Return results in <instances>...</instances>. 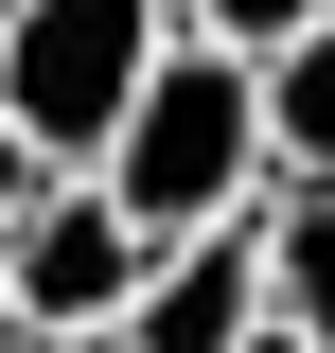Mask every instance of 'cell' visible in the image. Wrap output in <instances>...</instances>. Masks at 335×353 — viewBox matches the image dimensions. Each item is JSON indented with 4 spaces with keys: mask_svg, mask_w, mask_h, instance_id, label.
I'll use <instances>...</instances> for the list:
<instances>
[{
    "mask_svg": "<svg viewBox=\"0 0 335 353\" xmlns=\"http://www.w3.org/2000/svg\"><path fill=\"white\" fill-rule=\"evenodd\" d=\"M106 194H124L159 248H194V230H247L265 194H283V141H265V53H230V36H176L159 71H141V106H124V141H106Z\"/></svg>",
    "mask_w": 335,
    "mask_h": 353,
    "instance_id": "1",
    "label": "cell"
},
{
    "mask_svg": "<svg viewBox=\"0 0 335 353\" xmlns=\"http://www.w3.org/2000/svg\"><path fill=\"white\" fill-rule=\"evenodd\" d=\"M159 53H176V0H18V36H0V106H18V141L71 176V159L124 141V106H141Z\"/></svg>",
    "mask_w": 335,
    "mask_h": 353,
    "instance_id": "2",
    "label": "cell"
},
{
    "mask_svg": "<svg viewBox=\"0 0 335 353\" xmlns=\"http://www.w3.org/2000/svg\"><path fill=\"white\" fill-rule=\"evenodd\" d=\"M0 283H18V318H36V336H124V301L159 283V230H141L124 194L71 159V176H36V194H18Z\"/></svg>",
    "mask_w": 335,
    "mask_h": 353,
    "instance_id": "3",
    "label": "cell"
},
{
    "mask_svg": "<svg viewBox=\"0 0 335 353\" xmlns=\"http://www.w3.org/2000/svg\"><path fill=\"white\" fill-rule=\"evenodd\" d=\"M247 336H265V212L159 248V283L124 301V353H247Z\"/></svg>",
    "mask_w": 335,
    "mask_h": 353,
    "instance_id": "4",
    "label": "cell"
},
{
    "mask_svg": "<svg viewBox=\"0 0 335 353\" xmlns=\"http://www.w3.org/2000/svg\"><path fill=\"white\" fill-rule=\"evenodd\" d=\"M265 301L335 353V176H283L265 194Z\"/></svg>",
    "mask_w": 335,
    "mask_h": 353,
    "instance_id": "5",
    "label": "cell"
},
{
    "mask_svg": "<svg viewBox=\"0 0 335 353\" xmlns=\"http://www.w3.org/2000/svg\"><path fill=\"white\" fill-rule=\"evenodd\" d=\"M265 141H283V176H335V18L265 53Z\"/></svg>",
    "mask_w": 335,
    "mask_h": 353,
    "instance_id": "6",
    "label": "cell"
},
{
    "mask_svg": "<svg viewBox=\"0 0 335 353\" xmlns=\"http://www.w3.org/2000/svg\"><path fill=\"white\" fill-rule=\"evenodd\" d=\"M300 18H335V0H176V36H230V53H283Z\"/></svg>",
    "mask_w": 335,
    "mask_h": 353,
    "instance_id": "7",
    "label": "cell"
},
{
    "mask_svg": "<svg viewBox=\"0 0 335 353\" xmlns=\"http://www.w3.org/2000/svg\"><path fill=\"white\" fill-rule=\"evenodd\" d=\"M36 176H53V159L18 141V106H0V230H18V194H36Z\"/></svg>",
    "mask_w": 335,
    "mask_h": 353,
    "instance_id": "8",
    "label": "cell"
},
{
    "mask_svg": "<svg viewBox=\"0 0 335 353\" xmlns=\"http://www.w3.org/2000/svg\"><path fill=\"white\" fill-rule=\"evenodd\" d=\"M247 353H318V336H300V318H283V301H265V336H247Z\"/></svg>",
    "mask_w": 335,
    "mask_h": 353,
    "instance_id": "9",
    "label": "cell"
},
{
    "mask_svg": "<svg viewBox=\"0 0 335 353\" xmlns=\"http://www.w3.org/2000/svg\"><path fill=\"white\" fill-rule=\"evenodd\" d=\"M0 36H18V0H0Z\"/></svg>",
    "mask_w": 335,
    "mask_h": 353,
    "instance_id": "10",
    "label": "cell"
}]
</instances>
